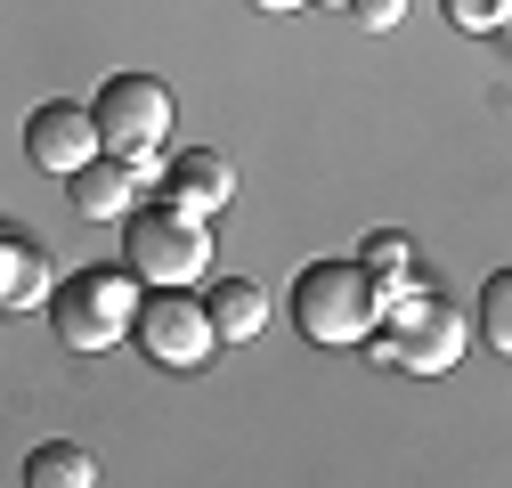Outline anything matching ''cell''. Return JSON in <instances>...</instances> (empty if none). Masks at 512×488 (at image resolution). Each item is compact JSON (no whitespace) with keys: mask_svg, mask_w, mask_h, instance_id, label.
Listing matches in <instances>:
<instances>
[{"mask_svg":"<svg viewBox=\"0 0 512 488\" xmlns=\"http://www.w3.org/2000/svg\"><path fill=\"white\" fill-rule=\"evenodd\" d=\"M66 204H74V220H131L139 212V163H122V155H98V163H82L74 179H66Z\"/></svg>","mask_w":512,"mask_h":488,"instance_id":"8","label":"cell"},{"mask_svg":"<svg viewBox=\"0 0 512 488\" xmlns=\"http://www.w3.org/2000/svg\"><path fill=\"white\" fill-rule=\"evenodd\" d=\"M504 33H512V0H504Z\"/></svg>","mask_w":512,"mask_h":488,"instance_id":"18","label":"cell"},{"mask_svg":"<svg viewBox=\"0 0 512 488\" xmlns=\"http://www.w3.org/2000/svg\"><path fill=\"white\" fill-rule=\"evenodd\" d=\"M252 9H269V17H293V9H309V0H252Z\"/></svg>","mask_w":512,"mask_h":488,"instance_id":"17","label":"cell"},{"mask_svg":"<svg viewBox=\"0 0 512 488\" xmlns=\"http://www.w3.org/2000/svg\"><path fill=\"white\" fill-rule=\"evenodd\" d=\"M122 261H131L147 285H196L212 277V220L187 212V204H139L122 220Z\"/></svg>","mask_w":512,"mask_h":488,"instance_id":"3","label":"cell"},{"mask_svg":"<svg viewBox=\"0 0 512 488\" xmlns=\"http://www.w3.org/2000/svg\"><path fill=\"white\" fill-rule=\"evenodd\" d=\"M456 33H504V0H439Z\"/></svg>","mask_w":512,"mask_h":488,"instance_id":"15","label":"cell"},{"mask_svg":"<svg viewBox=\"0 0 512 488\" xmlns=\"http://www.w3.org/2000/svg\"><path fill=\"white\" fill-rule=\"evenodd\" d=\"M382 350H391L407 375H447V366L464 358V318L447 310V301H431L423 285H407L391 301V318H382Z\"/></svg>","mask_w":512,"mask_h":488,"instance_id":"6","label":"cell"},{"mask_svg":"<svg viewBox=\"0 0 512 488\" xmlns=\"http://www.w3.org/2000/svg\"><path fill=\"white\" fill-rule=\"evenodd\" d=\"M57 285H49V253H41V244L33 236H0V301H9V310H41V301H49Z\"/></svg>","mask_w":512,"mask_h":488,"instance_id":"10","label":"cell"},{"mask_svg":"<svg viewBox=\"0 0 512 488\" xmlns=\"http://www.w3.org/2000/svg\"><path fill=\"white\" fill-rule=\"evenodd\" d=\"M382 318H391V277H374L366 261H309L293 277V326H301V342L358 350V342H374Z\"/></svg>","mask_w":512,"mask_h":488,"instance_id":"1","label":"cell"},{"mask_svg":"<svg viewBox=\"0 0 512 488\" xmlns=\"http://www.w3.org/2000/svg\"><path fill=\"white\" fill-rule=\"evenodd\" d=\"M25 480H33V488H90V480H98V456L74 448V440H49V448L25 456Z\"/></svg>","mask_w":512,"mask_h":488,"instance_id":"12","label":"cell"},{"mask_svg":"<svg viewBox=\"0 0 512 488\" xmlns=\"http://www.w3.org/2000/svg\"><path fill=\"white\" fill-rule=\"evenodd\" d=\"M163 375H196V366L220 350V326H212V301H196L187 285H147V310H139V334H131Z\"/></svg>","mask_w":512,"mask_h":488,"instance_id":"5","label":"cell"},{"mask_svg":"<svg viewBox=\"0 0 512 488\" xmlns=\"http://www.w3.org/2000/svg\"><path fill=\"white\" fill-rule=\"evenodd\" d=\"M374 277H391V293H407L415 285V244L407 236H366V253H358Z\"/></svg>","mask_w":512,"mask_h":488,"instance_id":"14","label":"cell"},{"mask_svg":"<svg viewBox=\"0 0 512 488\" xmlns=\"http://www.w3.org/2000/svg\"><path fill=\"white\" fill-rule=\"evenodd\" d=\"M350 17H358L366 33H391V25L407 17V0H350Z\"/></svg>","mask_w":512,"mask_h":488,"instance_id":"16","label":"cell"},{"mask_svg":"<svg viewBox=\"0 0 512 488\" xmlns=\"http://www.w3.org/2000/svg\"><path fill=\"white\" fill-rule=\"evenodd\" d=\"M139 310H147V277L131 261H122V269H74V277H57V293H49L57 342L82 350V358L131 342L139 334Z\"/></svg>","mask_w":512,"mask_h":488,"instance_id":"2","label":"cell"},{"mask_svg":"<svg viewBox=\"0 0 512 488\" xmlns=\"http://www.w3.org/2000/svg\"><path fill=\"white\" fill-rule=\"evenodd\" d=\"M204 301H212V326H220V342H252V334L269 326V293L252 285V277H220Z\"/></svg>","mask_w":512,"mask_h":488,"instance_id":"11","label":"cell"},{"mask_svg":"<svg viewBox=\"0 0 512 488\" xmlns=\"http://www.w3.org/2000/svg\"><path fill=\"white\" fill-rule=\"evenodd\" d=\"M98 131H106V155L155 171L163 147H171V90L155 74H114L98 90Z\"/></svg>","mask_w":512,"mask_h":488,"instance_id":"4","label":"cell"},{"mask_svg":"<svg viewBox=\"0 0 512 488\" xmlns=\"http://www.w3.org/2000/svg\"><path fill=\"white\" fill-rule=\"evenodd\" d=\"M25 155H33V171H49V179H74L82 163H98V155H106L98 106H66V98H49V106L25 122Z\"/></svg>","mask_w":512,"mask_h":488,"instance_id":"7","label":"cell"},{"mask_svg":"<svg viewBox=\"0 0 512 488\" xmlns=\"http://www.w3.org/2000/svg\"><path fill=\"white\" fill-rule=\"evenodd\" d=\"M472 326H480V342L512 350V269H496V277L480 285V310H472Z\"/></svg>","mask_w":512,"mask_h":488,"instance_id":"13","label":"cell"},{"mask_svg":"<svg viewBox=\"0 0 512 488\" xmlns=\"http://www.w3.org/2000/svg\"><path fill=\"white\" fill-rule=\"evenodd\" d=\"M163 196L212 220V212H228V196H236V171H228L220 155H204V147H187V155L163 171Z\"/></svg>","mask_w":512,"mask_h":488,"instance_id":"9","label":"cell"}]
</instances>
